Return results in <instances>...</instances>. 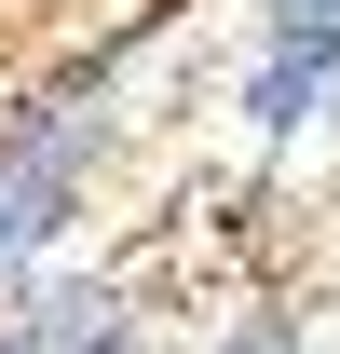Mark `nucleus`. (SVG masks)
Listing matches in <instances>:
<instances>
[{"instance_id": "nucleus-3", "label": "nucleus", "mask_w": 340, "mask_h": 354, "mask_svg": "<svg viewBox=\"0 0 340 354\" xmlns=\"http://www.w3.org/2000/svg\"><path fill=\"white\" fill-rule=\"evenodd\" d=\"M232 109H245V136H258V150L327 136V109H340V55H313V41H245V82H232Z\"/></svg>"}, {"instance_id": "nucleus-2", "label": "nucleus", "mask_w": 340, "mask_h": 354, "mask_svg": "<svg viewBox=\"0 0 340 354\" xmlns=\"http://www.w3.org/2000/svg\"><path fill=\"white\" fill-rule=\"evenodd\" d=\"M136 341H150V300L123 272H82V259L28 272L0 300V354H136Z\"/></svg>"}, {"instance_id": "nucleus-1", "label": "nucleus", "mask_w": 340, "mask_h": 354, "mask_svg": "<svg viewBox=\"0 0 340 354\" xmlns=\"http://www.w3.org/2000/svg\"><path fill=\"white\" fill-rule=\"evenodd\" d=\"M109 82H28L0 95V300L28 272L82 259V218H95V177H109Z\"/></svg>"}, {"instance_id": "nucleus-4", "label": "nucleus", "mask_w": 340, "mask_h": 354, "mask_svg": "<svg viewBox=\"0 0 340 354\" xmlns=\"http://www.w3.org/2000/svg\"><path fill=\"white\" fill-rule=\"evenodd\" d=\"M245 28H258V41H313V55H340V0H245Z\"/></svg>"}]
</instances>
